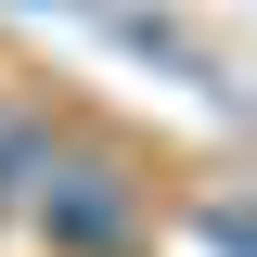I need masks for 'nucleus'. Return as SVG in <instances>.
Here are the masks:
<instances>
[{"instance_id":"nucleus-1","label":"nucleus","mask_w":257,"mask_h":257,"mask_svg":"<svg viewBox=\"0 0 257 257\" xmlns=\"http://www.w3.org/2000/svg\"><path fill=\"white\" fill-rule=\"evenodd\" d=\"M77 180H90V193H64V206H39V219H52L77 257H116L128 244V180H116V167H77Z\"/></svg>"}]
</instances>
